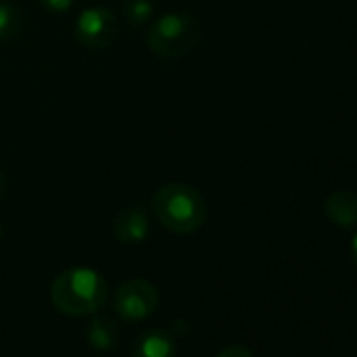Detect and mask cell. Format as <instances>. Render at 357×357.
Listing matches in <instances>:
<instances>
[{"mask_svg": "<svg viewBox=\"0 0 357 357\" xmlns=\"http://www.w3.org/2000/svg\"><path fill=\"white\" fill-rule=\"evenodd\" d=\"M112 231L122 244H139L149 236V215L141 206H126L116 215Z\"/></svg>", "mask_w": 357, "mask_h": 357, "instance_id": "cell-6", "label": "cell"}, {"mask_svg": "<svg viewBox=\"0 0 357 357\" xmlns=\"http://www.w3.org/2000/svg\"><path fill=\"white\" fill-rule=\"evenodd\" d=\"M351 259H353V265L357 267V234H355V238L351 242Z\"/></svg>", "mask_w": 357, "mask_h": 357, "instance_id": "cell-14", "label": "cell"}, {"mask_svg": "<svg viewBox=\"0 0 357 357\" xmlns=\"http://www.w3.org/2000/svg\"><path fill=\"white\" fill-rule=\"evenodd\" d=\"M118 326L105 317V315H95L89 324L86 330V340L93 344V349L97 351H109L118 344Z\"/></svg>", "mask_w": 357, "mask_h": 357, "instance_id": "cell-9", "label": "cell"}, {"mask_svg": "<svg viewBox=\"0 0 357 357\" xmlns=\"http://www.w3.org/2000/svg\"><path fill=\"white\" fill-rule=\"evenodd\" d=\"M149 208L162 227L178 236L198 231L208 217V206L204 196L185 183L162 185L151 196Z\"/></svg>", "mask_w": 357, "mask_h": 357, "instance_id": "cell-1", "label": "cell"}, {"mask_svg": "<svg viewBox=\"0 0 357 357\" xmlns=\"http://www.w3.org/2000/svg\"><path fill=\"white\" fill-rule=\"evenodd\" d=\"M202 26L190 13H168L155 20L147 32V47L155 57H183L200 40Z\"/></svg>", "mask_w": 357, "mask_h": 357, "instance_id": "cell-3", "label": "cell"}, {"mask_svg": "<svg viewBox=\"0 0 357 357\" xmlns=\"http://www.w3.org/2000/svg\"><path fill=\"white\" fill-rule=\"evenodd\" d=\"M38 3L47 9V11H53V13H63L72 7L74 0H38Z\"/></svg>", "mask_w": 357, "mask_h": 357, "instance_id": "cell-13", "label": "cell"}, {"mask_svg": "<svg viewBox=\"0 0 357 357\" xmlns=\"http://www.w3.org/2000/svg\"><path fill=\"white\" fill-rule=\"evenodd\" d=\"M74 32L82 47L93 51L107 49L118 38V20L105 7H91L78 15Z\"/></svg>", "mask_w": 357, "mask_h": 357, "instance_id": "cell-5", "label": "cell"}, {"mask_svg": "<svg viewBox=\"0 0 357 357\" xmlns=\"http://www.w3.org/2000/svg\"><path fill=\"white\" fill-rule=\"evenodd\" d=\"M158 288L143 280H126L114 294V309L126 321H141L158 309Z\"/></svg>", "mask_w": 357, "mask_h": 357, "instance_id": "cell-4", "label": "cell"}, {"mask_svg": "<svg viewBox=\"0 0 357 357\" xmlns=\"http://www.w3.org/2000/svg\"><path fill=\"white\" fill-rule=\"evenodd\" d=\"M107 298V284L95 271L86 267H74L59 273L51 286V301L63 313L82 317L97 313Z\"/></svg>", "mask_w": 357, "mask_h": 357, "instance_id": "cell-2", "label": "cell"}, {"mask_svg": "<svg viewBox=\"0 0 357 357\" xmlns=\"http://www.w3.org/2000/svg\"><path fill=\"white\" fill-rule=\"evenodd\" d=\"M0 238H3V225H0Z\"/></svg>", "mask_w": 357, "mask_h": 357, "instance_id": "cell-16", "label": "cell"}, {"mask_svg": "<svg viewBox=\"0 0 357 357\" xmlns=\"http://www.w3.org/2000/svg\"><path fill=\"white\" fill-rule=\"evenodd\" d=\"M5 190H7V178H5L3 170H0V198L5 196Z\"/></svg>", "mask_w": 357, "mask_h": 357, "instance_id": "cell-15", "label": "cell"}, {"mask_svg": "<svg viewBox=\"0 0 357 357\" xmlns=\"http://www.w3.org/2000/svg\"><path fill=\"white\" fill-rule=\"evenodd\" d=\"M135 357H174V334L164 328L143 332L135 342Z\"/></svg>", "mask_w": 357, "mask_h": 357, "instance_id": "cell-8", "label": "cell"}, {"mask_svg": "<svg viewBox=\"0 0 357 357\" xmlns=\"http://www.w3.org/2000/svg\"><path fill=\"white\" fill-rule=\"evenodd\" d=\"M326 217L344 229L357 227V192L353 190H336L324 202Z\"/></svg>", "mask_w": 357, "mask_h": 357, "instance_id": "cell-7", "label": "cell"}, {"mask_svg": "<svg viewBox=\"0 0 357 357\" xmlns=\"http://www.w3.org/2000/svg\"><path fill=\"white\" fill-rule=\"evenodd\" d=\"M215 357H255V355L246 344H229V347L221 349Z\"/></svg>", "mask_w": 357, "mask_h": 357, "instance_id": "cell-12", "label": "cell"}, {"mask_svg": "<svg viewBox=\"0 0 357 357\" xmlns=\"http://www.w3.org/2000/svg\"><path fill=\"white\" fill-rule=\"evenodd\" d=\"M20 28H22L20 11L9 3H0V40L13 38L20 32Z\"/></svg>", "mask_w": 357, "mask_h": 357, "instance_id": "cell-11", "label": "cell"}, {"mask_svg": "<svg viewBox=\"0 0 357 357\" xmlns=\"http://www.w3.org/2000/svg\"><path fill=\"white\" fill-rule=\"evenodd\" d=\"M122 15L130 26L141 28L153 15V0H122Z\"/></svg>", "mask_w": 357, "mask_h": 357, "instance_id": "cell-10", "label": "cell"}]
</instances>
